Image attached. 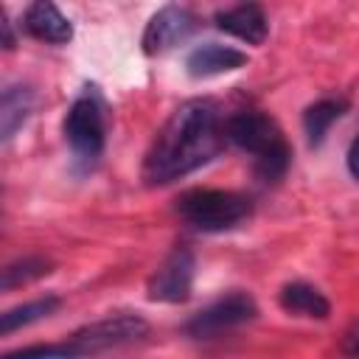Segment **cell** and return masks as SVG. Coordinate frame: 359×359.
<instances>
[{
    "instance_id": "cell-1",
    "label": "cell",
    "mask_w": 359,
    "mask_h": 359,
    "mask_svg": "<svg viewBox=\"0 0 359 359\" xmlns=\"http://www.w3.org/2000/svg\"><path fill=\"white\" fill-rule=\"evenodd\" d=\"M224 121L208 98L180 104L154 135L143 157V182L168 185L208 165L224 149Z\"/></svg>"
},
{
    "instance_id": "cell-2",
    "label": "cell",
    "mask_w": 359,
    "mask_h": 359,
    "mask_svg": "<svg viewBox=\"0 0 359 359\" xmlns=\"http://www.w3.org/2000/svg\"><path fill=\"white\" fill-rule=\"evenodd\" d=\"M224 137L252 154L255 177L266 185L283 180L292 165V146L275 118L258 109H238L224 121Z\"/></svg>"
},
{
    "instance_id": "cell-3",
    "label": "cell",
    "mask_w": 359,
    "mask_h": 359,
    "mask_svg": "<svg viewBox=\"0 0 359 359\" xmlns=\"http://www.w3.org/2000/svg\"><path fill=\"white\" fill-rule=\"evenodd\" d=\"M174 210L185 224L202 233H222L233 230L244 219L252 216V202L250 196L238 191H224V188H191L177 196Z\"/></svg>"
},
{
    "instance_id": "cell-4",
    "label": "cell",
    "mask_w": 359,
    "mask_h": 359,
    "mask_svg": "<svg viewBox=\"0 0 359 359\" xmlns=\"http://www.w3.org/2000/svg\"><path fill=\"white\" fill-rule=\"evenodd\" d=\"M62 129L76 163L93 168L107 146V104L95 87H84V93L70 104Z\"/></svg>"
},
{
    "instance_id": "cell-5",
    "label": "cell",
    "mask_w": 359,
    "mask_h": 359,
    "mask_svg": "<svg viewBox=\"0 0 359 359\" xmlns=\"http://www.w3.org/2000/svg\"><path fill=\"white\" fill-rule=\"evenodd\" d=\"M146 334H149V323L140 314H112V317L76 328L65 339V345H67L70 359H87V356H98L121 345L140 342Z\"/></svg>"
},
{
    "instance_id": "cell-6",
    "label": "cell",
    "mask_w": 359,
    "mask_h": 359,
    "mask_svg": "<svg viewBox=\"0 0 359 359\" xmlns=\"http://www.w3.org/2000/svg\"><path fill=\"white\" fill-rule=\"evenodd\" d=\"M258 317V303L252 294L247 292H227L219 300H213L210 306H205L202 311H196L188 323H185V334L191 339H213L224 331H233L244 323H252Z\"/></svg>"
},
{
    "instance_id": "cell-7",
    "label": "cell",
    "mask_w": 359,
    "mask_h": 359,
    "mask_svg": "<svg viewBox=\"0 0 359 359\" xmlns=\"http://www.w3.org/2000/svg\"><path fill=\"white\" fill-rule=\"evenodd\" d=\"M194 275H196V255L191 247L177 244L160 266L151 272L146 292L149 300L154 303H185L194 289Z\"/></svg>"
},
{
    "instance_id": "cell-8",
    "label": "cell",
    "mask_w": 359,
    "mask_h": 359,
    "mask_svg": "<svg viewBox=\"0 0 359 359\" xmlns=\"http://www.w3.org/2000/svg\"><path fill=\"white\" fill-rule=\"evenodd\" d=\"M199 28V20L191 8L185 6H163L157 14H151V20L143 28V53L146 56H157L165 53L171 48H177L180 42H185L194 31Z\"/></svg>"
},
{
    "instance_id": "cell-9",
    "label": "cell",
    "mask_w": 359,
    "mask_h": 359,
    "mask_svg": "<svg viewBox=\"0 0 359 359\" xmlns=\"http://www.w3.org/2000/svg\"><path fill=\"white\" fill-rule=\"evenodd\" d=\"M213 22L219 31L247 42V45H261L269 34V22L266 14L258 3H238L230 8H222L213 14Z\"/></svg>"
},
{
    "instance_id": "cell-10",
    "label": "cell",
    "mask_w": 359,
    "mask_h": 359,
    "mask_svg": "<svg viewBox=\"0 0 359 359\" xmlns=\"http://www.w3.org/2000/svg\"><path fill=\"white\" fill-rule=\"evenodd\" d=\"M22 28L28 36L48 45H67L73 39V22L48 0H36L25 8Z\"/></svg>"
},
{
    "instance_id": "cell-11",
    "label": "cell",
    "mask_w": 359,
    "mask_h": 359,
    "mask_svg": "<svg viewBox=\"0 0 359 359\" xmlns=\"http://www.w3.org/2000/svg\"><path fill=\"white\" fill-rule=\"evenodd\" d=\"M247 65V53L230 45H219V42H205L199 48H194L185 56V70L194 79H210V76H222L230 70H238Z\"/></svg>"
},
{
    "instance_id": "cell-12",
    "label": "cell",
    "mask_w": 359,
    "mask_h": 359,
    "mask_svg": "<svg viewBox=\"0 0 359 359\" xmlns=\"http://www.w3.org/2000/svg\"><path fill=\"white\" fill-rule=\"evenodd\" d=\"M278 306L286 314L309 317V320H328V314H331L328 297L317 286H311L306 280H289V283H283L280 292H278Z\"/></svg>"
},
{
    "instance_id": "cell-13",
    "label": "cell",
    "mask_w": 359,
    "mask_h": 359,
    "mask_svg": "<svg viewBox=\"0 0 359 359\" xmlns=\"http://www.w3.org/2000/svg\"><path fill=\"white\" fill-rule=\"evenodd\" d=\"M348 107L351 104L342 95H325V98H317L314 104L306 107V112H303V132H306V140H309L311 149L323 146L328 129L348 112Z\"/></svg>"
},
{
    "instance_id": "cell-14",
    "label": "cell",
    "mask_w": 359,
    "mask_h": 359,
    "mask_svg": "<svg viewBox=\"0 0 359 359\" xmlns=\"http://www.w3.org/2000/svg\"><path fill=\"white\" fill-rule=\"evenodd\" d=\"M34 109V90L28 84H8L0 95V137L8 143L17 129L31 118Z\"/></svg>"
},
{
    "instance_id": "cell-15",
    "label": "cell",
    "mask_w": 359,
    "mask_h": 359,
    "mask_svg": "<svg viewBox=\"0 0 359 359\" xmlns=\"http://www.w3.org/2000/svg\"><path fill=\"white\" fill-rule=\"evenodd\" d=\"M59 306H62L59 294H45V297L28 300L22 306H14V309H8V311L0 314V334L8 337V334H14V331H20V328H25L31 323H39V320L50 317Z\"/></svg>"
},
{
    "instance_id": "cell-16",
    "label": "cell",
    "mask_w": 359,
    "mask_h": 359,
    "mask_svg": "<svg viewBox=\"0 0 359 359\" xmlns=\"http://www.w3.org/2000/svg\"><path fill=\"white\" fill-rule=\"evenodd\" d=\"M50 269H53L50 258H45V255H22V258H17V261H11V264L3 266L0 289L3 292H11V289H17L22 283H31V280L48 275Z\"/></svg>"
},
{
    "instance_id": "cell-17",
    "label": "cell",
    "mask_w": 359,
    "mask_h": 359,
    "mask_svg": "<svg viewBox=\"0 0 359 359\" xmlns=\"http://www.w3.org/2000/svg\"><path fill=\"white\" fill-rule=\"evenodd\" d=\"M0 359H70L65 339L62 342H36V345H25L17 351L3 353Z\"/></svg>"
},
{
    "instance_id": "cell-18",
    "label": "cell",
    "mask_w": 359,
    "mask_h": 359,
    "mask_svg": "<svg viewBox=\"0 0 359 359\" xmlns=\"http://www.w3.org/2000/svg\"><path fill=\"white\" fill-rule=\"evenodd\" d=\"M339 351H342V356H348V359H359V320H353V323L345 328L342 342H339Z\"/></svg>"
},
{
    "instance_id": "cell-19",
    "label": "cell",
    "mask_w": 359,
    "mask_h": 359,
    "mask_svg": "<svg viewBox=\"0 0 359 359\" xmlns=\"http://www.w3.org/2000/svg\"><path fill=\"white\" fill-rule=\"evenodd\" d=\"M348 171H351V177L353 180H359V135L351 140V146H348Z\"/></svg>"
},
{
    "instance_id": "cell-20",
    "label": "cell",
    "mask_w": 359,
    "mask_h": 359,
    "mask_svg": "<svg viewBox=\"0 0 359 359\" xmlns=\"http://www.w3.org/2000/svg\"><path fill=\"white\" fill-rule=\"evenodd\" d=\"M0 28H3V48H6V50H11V48H14V34H11V22L6 20V14H3Z\"/></svg>"
}]
</instances>
